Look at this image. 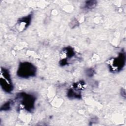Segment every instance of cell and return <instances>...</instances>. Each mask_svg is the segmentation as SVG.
Masks as SVG:
<instances>
[{"label":"cell","instance_id":"cell-1","mask_svg":"<svg viewBox=\"0 0 126 126\" xmlns=\"http://www.w3.org/2000/svg\"><path fill=\"white\" fill-rule=\"evenodd\" d=\"M36 67L32 63L23 62L19 63L17 71V76L21 78L32 77L36 74Z\"/></svg>","mask_w":126,"mask_h":126},{"label":"cell","instance_id":"cell-5","mask_svg":"<svg viewBox=\"0 0 126 126\" xmlns=\"http://www.w3.org/2000/svg\"><path fill=\"white\" fill-rule=\"evenodd\" d=\"M81 91L82 90L72 85V87L67 92V97L70 99H81L82 98Z\"/></svg>","mask_w":126,"mask_h":126},{"label":"cell","instance_id":"cell-2","mask_svg":"<svg viewBox=\"0 0 126 126\" xmlns=\"http://www.w3.org/2000/svg\"><path fill=\"white\" fill-rule=\"evenodd\" d=\"M15 100L20 101L23 108L28 112H31L34 109L36 98L33 94L20 92L17 94Z\"/></svg>","mask_w":126,"mask_h":126},{"label":"cell","instance_id":"cell-7","mask_svg":"<svg viewBox=\"0 0 126 126\" xmlns=\"http://www.w3.org/2000/svg\"><path fill=\"white\" fill-rule=\"evenodd\" d=\"M75 55V52L73 48L70 46L66 47L63 49L62 51V55L63 58L61 59H63L68 62L69 59L72 58Z\"/></svg>","mask_w":126,"mask_h":126},{"label":"cell","instance_id":"cell-10","mask_svg":"<svg viewBox=\"0 0 126 126\" xmlns=\"http://www.w3.org/2000/svg\"><path fill=\"white\" fill-rule=\"evenodd\" d=\"M94 70L93 68H89L86 71V74L89 77H91L94 75Z\"/></svg>","mask_w":126,"mask_h":126},{"label":"cell","instance_id":"cell-11","mask_svg":"<svg viewBox=\"0 0 126 126\" xmlns=\"http://www.w3.org/2000/svg\"><path fill=\"white\" fill-rule=\"evenodd\" d=\"M121 94L122 95H124V97L125 98V96H126V92H125V90L123 89H122V90L121 91Z\"/></svg>","mask_w":126,"mask_h":126},{"label":"cell","instance_id":"cell-4","mask_svg":"<svg viewBox=\"0 0 126 126\" xmlns=\"http://www.w3.org/2000/svg\"><path fill=\"white\" fill-rule=\"evenodd\" d=\"M0 85L2 90L7 93H11L13 90V86L9 70L1 67Z\"/></svg>","mask_w":126,"mask_h":126},{"label":"cell","instance_id":"cell-3","mask_svg":"<svg viewBox=\"0 0 126 126\" xmlns=\"http://www.w3.org/2000/svg\"><path fill=\"white\" fill-rule=\"evenodd\" d=\"M126 59V54L122 51L119 53L117 57L108 60L107 64L109 70L114 73L122 70L125 65Z\"/></svg>","mask_w":126,"mask_h":126},{"label":"cell","instance_id":"cell-8","mask_svg":"<svg viewBox=\"0 0 126 126\" xmlns=\"http://www.w3.org/2000/svg\"><path fill=\"white\" fill-rule=\"evenodd\" d=\"M97 1L96 0H88L86 1L82 6V8L86 10H90L94 8L97 5Z\"/></svg>","mask_w":126,"mask_h":126},{"label":"cell","instance_id":"cell-9","mask_svg":"<svg viewBox=\"0 0 126 126\" xmlns=\"http://www.w3.org/2000/svg\"><path fill=\"white\" fill-rule=\"evenodd\" d=\"M12 101H8L7 102H6L5 103H4L1 107H0V111H8L9 110L11 109V105L12 104Z\"/></svg>","mask_w":126,"mask_h":126},{"label":"cell","instance_id":"cell-6","mask_svg":"<svg viewBox=\"0 0 126 126\" xmlns=\"http://www.w3.org/2000/svg\"><path fill=\"white\" fill-rule=\"evenodd\" d=\"M32 19V14H29L25 17L19 19L17 22V24L20 30L26 29L30 25Z\"/></svg>","mask_w":126,"mask_h":126}]
</instances>
